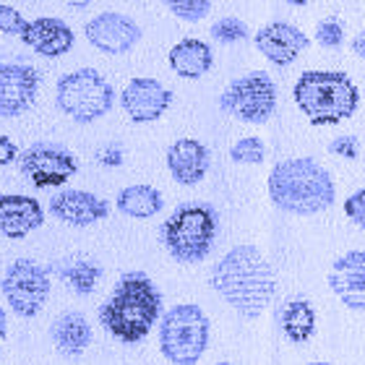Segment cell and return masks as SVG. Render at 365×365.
<instances>
[{
  "label": "cell",
  "mask_w": 365,
  "mask_h": 365,
  "mask_svg": "<svg viewBox=\"0 0 365 365\" xmlns=\"http://www.w3.org/2000/svg\"><path fill=\"white\" fill-rule=\"evenodd\" d=\"M50 336H53L55 350L66 355V358H78L89 350L91 344V327L89 321L76 311L61 313L50 327Z\"/></svg>",
  "instance_id": "20"
},
{
  "label": "cell",
  "mask_w": 365,
  "mask_h": 365,
  "mask_svg": "<svg viewBox=\"0 0 365 365\" xmlns=\"http://www.w3.org/2000/svg\"><path fill=\"white\" fill-rule=\"evenodd\" d=\"M58 274H61V279L76 295H91L94 287H97L99 277H102V269H99V264H94L89 259H71L58 267Z\"/></svg>",
  "instance_id": "24"
},
{
  "label": "cell",
  "mask_w": 365,
  "mask_h": 365,
  "mask_svg": "<svg viewBox=\"0 0 365 365\" xmlns=\"http://www.w3.org/2000/svg\"><path fill=\"white\" fill-rule=\"evenodd\" d=\"M212 324L196 303L173 305L160 319V352L173 365H196L204 358Z\"/></svg>",
  "instance_id": "6"
},
{
  "label": "cell",
  "mask_w": 365,
  "mask_h": 365,
  "mask_svg": "<svg viewBox=\"0 0 365 365\" xmlns=\"http://www.w3.org/2000/svg\"><path fill=\"white\" fill-rule=\"evenodd\" d=\"M19 160V146L14 144V138L0 133V168H8Z\"/></svg>",
  "instance_id": "32"
},
{
  "label": "cell",
  "mask_w": 365,
  "mask_h": 365,
  "mask_svg": "<svg viewBox=\"0 0 365 365\" xmlns=\"http://www.w3.org/2000/svg\"><path fill=\"white\" fill-rule=\"evenodd\" d=\"M344 214H347V220L360 227L365 232V188L355 190L352 196L344 198Z\"/></svg>",
  "instance_id": "30"
},
{
  "label": "cell",
  "mask_w": 365,
  "mask_h": 365,
  "mask_svg": "<svg viewBox=\"0 0 365 365\" xmlns=\"http://www.w3.org/2000/svg\"><path fill=\"white\" fill-rule=\"evenodd\" d=\"M6 334H8V313H6V308L0 305V342L6 339Z\"/></svg>",
  "instance_id": "35"
},
{
  "label": "cell",
  "mask_w": 365,
  "mask_h": 365,
  "mask_svg": "<svg viewBox=\"0 0 365 365\" xmlns=\"http://www.w3.org/2000/svg\"><path fill=\"white\" fill-rule=\"evenodd\" d=\"M170 68L175 71L180 78H201L206 76L214 66L212 47L201 42V39H180L178 45L170 47Z\"/></svg>",
  "instance_id": "21"
},
{
  "label": "cell",
  "mask_w": 365,
  "mask_h": 365,
  "mask_svg": "<svg viewBox=\"0 0 365 365\" xmlns=\"http://www.w3.org/2000/svg\"><path fill=\"white\" fill-rule=\"evenodd\" d=\"M217 212L209 204H182L162 225V243L178 264H201L217 240Z\"/></svg>",
  "instance_id": "5"
},
{
  "label": "cell",
  "mask_w": 365,
  "mask_h": 365,
  "mask_svg": "<svg viewBox=\"0 0 365 365\" xmlns=\"http://www.w3.org/2000/svg\"><path fill=\"white\" fill-rule=\"evenodd\" d=\"M316 42L327 50H336V47L344 45V29L336 19H324V21L316 26Z\"/></svg>",
  "instance_id": "28"
},
{
  "label": "cell",
  "mask_w": 365,
  "mask_h": 365,
  "mask_svg": "<svg viewBox=\"0 0 365 365\" xmlns=\"http://www.w3.org/2000/svg\"><path fill=\"white\" fill-rule=\"evenodd\" d=\"M220 107L235 120L261 125L277 110V84L267 71H251L230 81L227 89L220 94Z\"/></svg>",
  "instance_id": "8"
},
{
  "label": "cell",
  "mask_w": 365,
  "mask_h": 365,
  "mask_svg": "<svg viewBox=\"0 0 365 365\" xmlns=\"http://www.w3.org/2000/svg\"><path fill=\"white\" fill-rule=\"evenodd\" d=\"M123 113L133 123H154L168 113L173 105V91L168 86L149 76L130 78L120 94Z\"/></svg>",
  "instance_id": "13"
},
{
  "label": "cell",
  "mask_w": 365,
  "mask_h": 365,
  "mask_svg": "<svg viewBox=\"0 0 365 365\" xmlns=\"http://www.w3.org/2000/svg\"><path fill=\"white\" fill-rule=\"evenodd\" d=\"M55 102L63 115L78 125H89L105 118L115 105V89L99 71L78 68L61 76L55 86Z\"/></svg>",
  "instance_id": "7"
},
{
  "label": "cell",
  "mask_w": 365,
  "mask_h": 365,
  "mask_svg": "<svg viewBox=\"0 0 365 365\" xmlns=\"http://www.w3.org/2000/svg\"><path fill=\"white\" fill-rule=\"evenodd\" d=\"M308 365H331V363H324V360H313V363H308Z\"/></svg>",
  "instance_id": "38"
},
{
  "label": "cell",
  "mask_w": 365,
  "mask_h": 365,
  "mask_svg": "<svg viewBox=\"0 0 365 365\" xmlns=\"http://www.w3.org/2000/svg\"><path fill=\"white\" fill-rule=\"evenodd\" d=\"M358 138L355 136H339L329 144V152L336 154V157H344V160H355L358 157Z\"/></svg>",
  "instance_id": "31"
},
{
  "label": "cell",
  "mask_w": 365,
  "mask_h": 365,
  "mask_svg": "<svg viewBox=\"0 0 365 365\" xmlns=\"http://www.w3.org/2000/svg\"><path fill=\"white\" fill-rule=\"evenodd\" d=\"M212 37L222 45H235V42L248 39V26L235 16H227V19H220V21L212 24Z\"/></svg>",
  "instance_id": "27"
},
{
  "label": "cell",
  "mask_w": 365,
  "mask_h": 365,
  "mask_svg": "<svg viewBox=\"0 0 365 365\" xmlns=\"http://www.w3.org/2000/svg\"><path fill=\"white\" fill-rule=\"evenodd\" d=\"M0 289L11 305V311L24 319H34L45 308L50 289H53L50 269L31 259H16L3 274Z\"/></svg>",
  "instance_id": "9"
},
{
  "label": "cell",
  "mask_w": 365,
  "mask_h": 365,
  "mask_svg": "<svg viewBox=\"0 0 365 365\" xmlns=\"http://www.w3.org/2000/svg\"><path fill=\"white\" fill-rule=\"evenodd\" d=\"M68 8H76V11H81V8H86L91 3V0H63Z\"/></svg>",
  "instance_id": "36"
},
{
  "label": "cell",
  "mask_w": 365,
  "mask_h": 365,
  "mask_svg": "<svg viewBox=\"0 0 365 365\" xmlns=\"http://www.w3.org/2000/svg\"><path fill=\"white\" fill-rule=\"evenodd\" d=\"M253 42H256V50L279 68L295 63L297 55L308 50V45H311L308 34L289 21H272L267 26H261Z\"/></svg>",
  "instance_id": "14"
},
{
  "label": "cell",
  "mask_w": 365,
  "mask_h": 365,
  "mask_svg": "<svg viewBox=\"0 0 365 365\" xmlns=\"http://www.w3.org/2000/svg\"><path fill=\"white\" fill-rule=\"evenodd\" d=\"M269 198L277 209L297 217L327 212L334 204L336 188L327 168L311 157L277 162L269 173Z\"/></svg>",
  "instance_id": "3"
},
{
  "label": "cell",
  "mask_w": 365,
  "mask_h": 365,
  "mask_svg": "<svg viewBox=\"0 0 365 365\" xmlns=\"http://www.w3.org/2000/svg\"><path fill=\"white\" fill-rule=\"evenodd\" d=\"M19 170L34 188H61L78 173V162L66 146L39 141L19 154Z\"/></svg>",
  "instance_id": "10"
},
{
  "label": "cell",
  "mask_w": 365,
  "mask_h": 365,
  "mask_svg": "<svg viewBox=\"0 0 365 365\" xmlns=\"http://www.w3.org/2000/svg\"><path fill=\"white\" fill-rule=\"evenodd\" d=\"M162 316V292L144 272H125L115 282L107 303L99 308V321L107 334L123 344H138L149 336Z\"/></svg>",
  "instance_id": "2"
},
{
  "label": "cell",
  "mask_w": 365,
  "mask_h": 365,
  "mask_svg": "<svg viewBox=\"0 0 365 365\" xmlns=\"http://www.w3.org/2000/svg\"><path fill=\"white\" fill-rule=\"evenodd\" d=\"M84 37L94 50L105 55H125L141 42V26L130 16L105 11L86 21Z\"/></svg>",
  "instance_id": "12"
},
{
  "label": "cell",
  "mask_w": 365,
  "mask_h": 365,
  "mask_svg": "<svg viewBox=\"0 0 365 365\" xmlns=\"http://www.w3.org/2000/svg\"><path fill=\"white\" fill-rule=\"evenodd\" d=\"M209 284L243 319L264 316L277 295V274L256 245H235L214 264Z\"/></svg>",
  "instance_id": "1"
},
{
  "label": "cell",
  "mask_w": 365,
  "mask_h": 365,
  "mask_svg": "<svg viewBox=\"0 0 365 365\" xmlns=\"http://www.w3.org/2000/svg\"><path fill=\"white\" fill-rule=\"evenodd\" d=\"M45 225V209L34 196L6 193L0 196V235L24 240Z\"/></svg>",
  "instance_id": "18"
},
{
  "label": "cell",
  "mask_w": 365,
  "mask_h": 365,
  "mask_svg": "<svg viewBox=\"0 0 365 365\" xmlns=\"http://www.w3.org/2000/svg\"><path fill=\"white\" fill-rule=\"evenodd\" d=\"M214 365H230L227 360H222V363H214Z\"/></svg>",
  "instance_id": "39"
},
{
  "label": "cell",
  "mask_w": 365,
  "mask_h": 365,
  "mask_svg": "<svg viewBox=\"0 0 365 365\" xmlns=\"http://www.w3.org/2000/svg\"><path fill=\"white\" fill-rule=\"evenodd\" d=\"M97 160H99V165H102V168H120V165H123V149H120V146L110 144L97 154Z\"/></svg>",
  "instance_id": "33"
},
{
  "label": "cell",
  "mask_w": 365,
  "mask_h": 365,
  "mask_svg": "<svg viewBox=\"0 0 365 365\" xmlns=\"http://www.w3.org/2000/svg\"><path fill=\"white\" fill-rule=\"evenodd\" d=\"M284 3H289V6H308L311 0H284Z\"/></svg>",
  "instance_id": "37"
},
{
  "label": "cell",
  "mask_w": 365,
  "mask_h": 365,
  "mask_svg": "<svg viewBox=\"0 0 365 365\" xmlns=\"http://www.w3.org/2000/svg\"><path fill=\"white\" fill-rule=\"evenodd\" d=\"M115 206L130 220H149L165 209V198L154 185H128L118 193Z\"/></svg>",
  "instance_id": "23"
},
{
  "label": "cell",
  "mask_w": 365,
  "mask_h": 365,
  "mask_svg": "<svg viewBox=\"0 0 365 365\" xmlns=\"http://www.w3.org/2000/svg\"><path fill=\"white\" fill-rule=\"evenodd\" d=\"M50 214L71 227H89V225L107 220L110 204L91 190L66 188L50 198Z\"/></svg>",
  "instance_id": "15"
},
{
  "label": "cell",
  "mask_w": 365,
  "mask_h": 365,
  "mask_svg": "<svg viewBox=\"0 0 365 365\" xmlns=\"http://www.w3.org/2000/svg\"><path fill=\"white\" fill-rule=\"evenodd\" d=\"M297 110L311 125H339L360 107V89L344 71H305L292 89Z\"/></svg>",
  "instance_id": "4"
},
{
  "label": "cell",
  "mask_w": 365,
  "mask_h": 365,
  "mask_svg": "<svg viewBox=\"0 0 365 365\" xmlns=\"http://www.w3.org/2000/svg\"><path fill=\"white\" fill-rule=\"evenodd\" d=\"M329 289L350 311H365V251H347L331 264Z\"/></svg>",
  "instance_id": "16"
},
{
  "label": "cell",
  "mask_w": 365,
  "mask_h": 365,
  "mask_svg": "<svg viewBox=\"0 0 365 365\" xmlns=\"http://www.w3.org/2000/svg\"><path fill=\"white\" fill-rule=\"evenodd\" d=\"M24 26H26V19H24L21 11L14 6L0 3V31L8 34V37H21Z\"/></svg>",
  "instance_id": "29"
},
{
  "label": "cell",
  "mask_w": 365,
  "mask_h": 365,
  "mask_svg": "<svg viewBox=\"0 0 365 365\" xmlns=\"http://www.w3.org/2000/svg\"><path fill=\"white\" fill-rule=\"evenodd\" d=\"M162 3H165V8L175 19L188 24L204 21L206 16H209V11H212V0H162Z\"/></svg>",
  "instance_id": "26"
},
{
  "label": "cell",
  "mask_w": 365,
  "mask_h": 365,
  "mask_svg": "<svg viewBox=\"0 0 365 365\" xmlns=\"http://www.w3.org/2000/svg\"><path fill=\"white\" fill-rule=\"evenodd\" d=\"M212 154L196 138H178L168 149V170L180 185H198L209 173Z\"/></svg>",
  "instance_id": "19"
},
{
  "label": "cell",
  "mask_w": 365,
  "mask_h": 365,
  "mask_svg": "<svg viewBox=\"0 0 365 365\" xmlns=\"http://www.w3.org/2000/svg\"><path fill=\"white\" fill-rule=\"evenodd\" d=\"M279 327L282 334L287 336L289 342L303 344L316 334V311L305 297H292L282 305L279 311Z\"/></svg>",
  "instance_id": "22"
},
{
  "label": "cell",
  "mask_w": 365,
  "mask_h": 365,
  "mask_svg": "<svg viewBox=\"0 0 365 365\" xmlns=\"http://www.w3.org/2000/svg\"><path fill=\"white\" fill-rule=\"evenodd\" d=\"M21 42L42 58H63L66 53H71L76 34L58 16H39L34 21H26Z\"/></svg>",
  "instance_id": "17"
},
{
  "label": "cell",
  "mask_w": 365,
  "mask_h": 365,
  "mask_svg": "<svg viewBox=\"0 0 365 365\" xmlns=\"http://www.w3.org/2000/svg\"><path fill=\"white\" fill-rule=\"evenodd\" d=\"M352 53L360 55V58L365 61V31L355 34V39H352Z\"/></svg>",
  "instance_id": "34"
},
{
  "label": "cell",
  "mask_w": 365,
  "mask_h": 365,
  "mask_svg": "<svg viewBox=\"0 0 365 365\" xmlns=\"http://www.w3.org/2000/svg\"><path fill=\"white\" fill-rule=\"evenodd\" d=\"M230 160L235 165H261L267 160V146H264V141L259 136H245L232 144Z\"/></svg>",
  "instance_id": "25"
},
{
  "label": "cell",
  "mask_w": 365,
  "mask_h": 365,
  "mask_svg": "<svg viewBox=\"0 0 365 365\" xmlns=\"http://www.w3.org/2000/svg\"><path fill=\"white\" fill-rule=\"evenodd\" d=\"M42 76L29 63H0V118H19L37 102Z\"/></svg>",
  "instance_id": "11"
}]
</instances>
